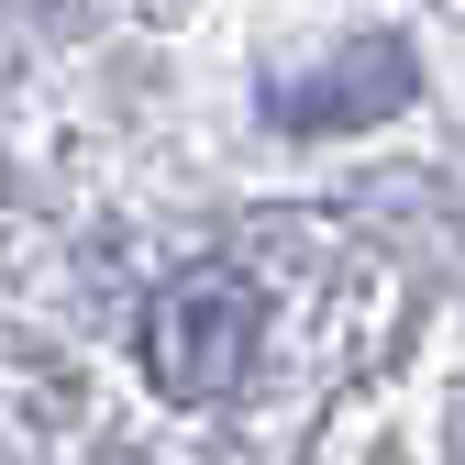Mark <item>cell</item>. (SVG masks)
<instances>
[{"mask_svg":"<svg viewBox=\"0 0 465 465\" xmlns=\"http://www.w3.org/2000/svg\"><path fill=\"white\" fill-rule=\"evenodd\" d=\"M255 332H266L255 277H244V266H222V255H200V266H178V277L155 288V311H144V366H155V388H166V399L211 411V399L244 388Z\"/></svg>","mask_w":465,"mask_h":465,"instance_id":"obj_1","label":"cell"}]
</instances>
